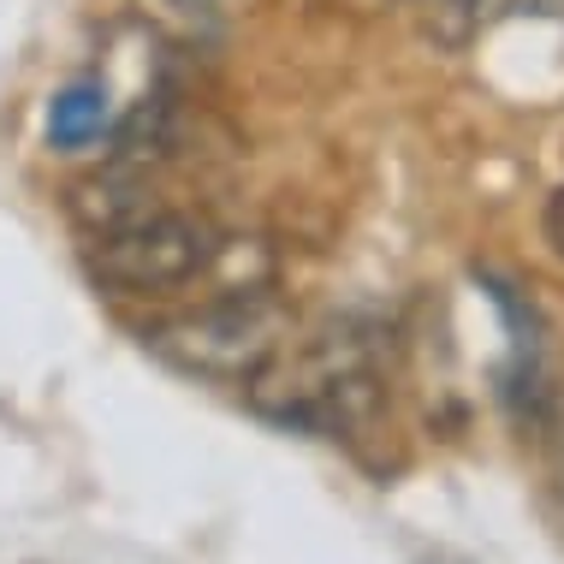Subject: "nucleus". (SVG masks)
<instances>
[{
    "mask_svg": "<svg viewBox=\"0 0 564 564\" xmlns=\"http://www.w3.org/2000/svg\"><path fill=\"white\" fill-rule=\"evenodd\" d=\"M529 12H564V0H523Z\"/></svg>",
    "mask_w": 564,
    "mask_h": 564,
    "instance_id": "8",
    "label": "nucleus"
},
{
    "mask_svg": "<svg viewBox=\"0 0 564 564\" xmlns=\"http://www.w3.org/2000/svg\"><path fill=\"white\" fill-rule=\"evenodd\" d=\"M541 440H546V457H553V481L564 494V387L546 392V410H541Z\"/></svg>",
    "mask_w": 564,
    "mask_h": 564,
    "instance_id": "6",
    "label": "nucleus"
},
{
    "mask_svg": "<svg viewBox=\"0 0 564 564\" xmlns=\"http://www.w3.org/2000/svg\"><path fill=\"white\" fill-rule=\"evenodd\" d=\"M494 0H429V30L440 48H469V36L481 30Z\"/></svg>",
    "mask_w": 564,
    "mask_h": 564,
    "instance_id": "5",
    "label": "nucleus"
},
{
    "mask_svg": "<svg viewBox=\"0 0 564 564\" xmlns=\"http://www.w3.org/2000/svg\"><path fill=\"white\" fill-rule=\"evenodd\" d=\"M541 232H546V243H553V256L564 262V185L546 196V215H541Z\"/></svg>",
    "mask_w": 564,
    "mask_h": 564,
    "instance_id": "7",
    "label": "nucleus"
},
{
    "mask_svg": "<svg viewBox=\"0 0 564 564\" xmlns=\"http://www.w3.org/2000/svg\"><path fill=\"white\" fill-rule=\"evenodd\" d=\"M292 333L285 303L268 285H238L215 303L191 315H173L166 327L143 333V345L155 350L166 369L196 375V380H220V387H250L262 369H273Z\"/></svg>",
    "mask_w": 564,
    "mask_h": 564,
    "instance_id": "1",
    "label": "nucleus"
},
{
    "mask_svg": "<svg viewBox=\"0 0 564 564\" xmlns=\"http://www.w3.org/2000/svg\"><path fill=\"white\" fill-rule=\"evenodd\" d=\"M149 208H155V203H149V173H143V166H126V161H113L108 173L72 185V220H78L89 238L113 232V226L149 215Z\"/></svg>",
    "mask_w": 564,
    "mask_h": 564,
    "instance_id": "4",
    "label": "nucleus"
},
{
    "mask_svg": "<svg viewBox=\"0 0 564 564\" xmlns=\"http://www.w3.org/2000/svg\"><path fill=\"white\" fill-rule=\"evenodd\" d=\"M215 250H220V238H215L208 220L149 208V215H137L126 226H113V232L89 238L84 268H89V280L108 285V292L143 297V292H173V285L208 273Z\"/></svg>",
    "mask_w": 564,
    "mask_h": 564,
    "instance_id": "2",
    "label": "nucleus"
},
{
    "mask_svg": "<svg viewBox=\"0 0 564 564\" xmlns=\"http://www.w3.org/2000/svg\"><path fill=\"white\" fill-rule=\"evenodd\" d=\"M108 131H113V89L101 78H72L48 96L42 137H48L54 155H84V149H96Z\"/></svg>",
    "mask_w": 564,
    "mask_h": 564,
    "instance_id": "3",
    "label": "nucleus"
}]
</instances>
